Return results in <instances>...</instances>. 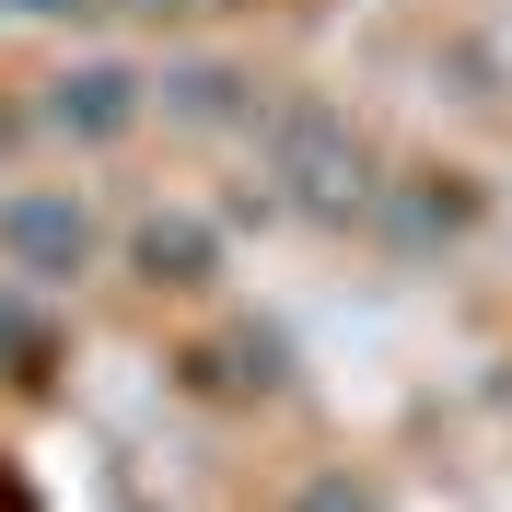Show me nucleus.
I'll use <instances>...</instances> for the list:
<instances>
[{"label": "nucleus", "mask_w": 512, "mask_h": 512, "mask_svg": "<svg viewBox=\"0 0 512 512\" xmlns=\"http://www.w3.org/2000/svg\"><path fill=\"white\" fill-rule=\"evenodd\" d=\"M70 117H82V128H117L128 117V82H117V70H82V82H70Z\"/></svg>", "instance_id": "obj_1"}, {"label": "nucleus", "mask_w": 512, "mask_h": 512, "mask_svg": "<svg viewBox=\"0 0 512 512\" xmlns=\"http://www.w3.org/2000/svg\"><path fill=\"white\" fill-rule=\"evenodd\" d=\"M12 233H24L35 256H82V222H59V210H24V222H12Z\"/></svg>", "instance_id": "obj_2"}, {"label": "nucleus", "mask_w": 512, "mask_h": 512, "mask_svg": "<svg viewBox=\"0 0 512 512\" xmlns=\"http://www.w3.org/2000/svg\"><path fill=\"white\" fill-rule=\"evenodd\" d=\"M303 512H373V501H361V489H338V478H326V489H303Z\"/></svg>", "instance_id": "obj_3"}]
</instances>
